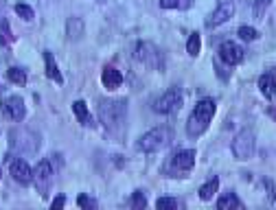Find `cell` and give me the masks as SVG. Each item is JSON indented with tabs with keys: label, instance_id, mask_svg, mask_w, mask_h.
<instances>
[{
	"label": "cell",
	"instance_id": "6da1fadb",
	"mask_svg": "<svg viewBox=\"0 0 276 210\" xmlns=\"http://www.w3.org/2000/svg\"><path fill=\"white\" fill-rule=\"evenodd\" d=\"M99 116L110 134H119L128 118V99H106L99 103Z\"/></svg>",
	"mask_w": 276,
	"mask_h": 210
},
{
	"label": "cell",
	"instance_id": "7a4b0ae2",
	"mask_svg": "<svg viewBox=\"0 0 276 210\" xmlns=\"http://www.w3.org/2000/svg\"><path fill=\"white\" fill-rule=\"evenodd\" d=\"M215 109H217V105H215L213 99H202V101H197V105L193 107V112L189 116V123H186V136L189 138L202 136L204 131L208 129V125H211Z\"/></svg>",
	"mask_w": 276,
	"mask_h": 210
},
{
	"label": "cell",
	"instance_id": "3957f363",
	"mask_svg": "<svg viewBox=\"0 0 276 210\" xmlns=\"http://www.w3.org/2000/svg\"><path fill=\"white\" fill-rule=\"evenodd\" d=\"M173 138H175L173 127L162 125V127H156V129L147 131V134L136 142V149L140 153H156V151H162V149H167L171 142H173Z\"/></svg>",
	"mask_w": 276,
	"mask_h": 210
},
{
	"label": "cell",
	"instance_id": "277c9868",
	"mask_svg": "<svg viewBox=\"0 0 276 210\" xmlns=\"http://www.w3.org/2000/svg\"><path fill=\"white\" fill-rule=\"evenodd\" d=\"M195 156L197 153L193 149H184V151L173 153L162 164V173L167 178H186V173H191V169L195 167Z\"/></svg>",
	"mask_w": 276,
	"mask_h": 210
},
{
	"label": "cell",
	"instance_id": "5b68a950",
	"mask_svg": "<svg viewBox=\"0 0 276 210\" xmlns=\"http://www.w3.org/2000/svg\"><path fill=\"white\" fill-rule=\"evenodd\" d=\"M9 142L15 151L20 153H35L40 149L42 140L37 131L29 129V127H18V129H11L9 131Z\"/></svg>",
	"mask_w": 276,
	"mask_h": 210
},
{
	"label": "cell",
	"instance_id": "8992f818",
	"mask_svg": "<svg viewBox=\"0 0 276 210\" xmlns=\"http://www.w3.org/2000/svg\"><path fill=\"white\" fill-rule=\"evenodd\" d=\"M134 57L140 64H145L147 68H151V70H162L164 68L162 53H160V48L156 46V44H151V42H138Z\"/></svg>",
	"mask_w": 276,
	"mask_h": 210
},
{
	"label": "cell",
	"instance_id": "52a82bcc",
	"mask_svg": "<svg viewBox=\"0 0 276 210\" xmlns=\"http://www.w3.org/2000/svg\"><path fill=\"white\" fill-rule=\"evenodd\" d=\"M257 149V136L252 129H241L233 140V156L237 160H250Z\"/></svg>",
	"mask_w": 276,
	"mask_h": 210
},
{
	"label": "cell",
	"instance_id": "ba28073f",
	"mask_svg": "<svg viewBox=\"0 0 276 210\" xmlns=\"http://www.w3.org/2000/svg\"><path fill=\"white\" fill-rule=\"evenodd\" d=\"M33 184L40 195L46 197L48 191H51V184H53V167H51V160H40L37 167L33 169Z\"/></svg>",
	"mask_w": 276,
	"mask_h": 210
},
{
	"label": "cell",
	"instance_id": "9c48e42d",
	"mask_svg": "<svg viewBox=\"0 0 276 210\" xmlns=\"http://www.w3.org/2000/svg\"><path fill=\"white\" fill-rule=\"evenodd\" d=\"M180 107H182V92L178 88H171V90H167L162 97H158L153 101V109L158 114H175Z\"/></svg>",
	"mask_w": 276,
	"mask_h": 210
},
{
	"label": "cell",
	"instance_id": "30bf717a",
	"mask_svg": "<svg viewBox=\"0 0 276 210\" xmlns=\"http://www.w3.org/2000/svg\"><path fill=\"white\" fill-rule=\"evenodd\" d=\"M233 15H235V4L230 2V0H224V2H219L217 9H215L213 13L206 18V26H208V29L219 26V24H224V22H228Z\"/></svg>",
	"mask_w": 276,
	"mask_h": 210
},
{
	"label": "cell",
	"instance_id": "8fae6325",
	"mask_svg": "<svg viewBox=\"0 0 276 210\" xmlns=\"http://www.w3.org/2000/svg\"><path fill=\"white\" fill-rule=\"evenodd\" d=\"M217 53H219V59L226 62L228 66H237L244 59V51H241V46H237L235 42H224Z\"/></svg>",
	"mask_w": 276,
	"mask_h": 210
},
{
	"label": "cell",
	"instance_id": "7c38bea8",
	"mask_svg": "<svg viewBox=\"0 0 276 210\" xmlns=\"http://www.w3.org/2000/svg\"><path fill=\"white\" fill-rule=\"evenodd\" d=\"M2 107H4V112H7V116L11 120H15V123H20L22 118H24V114H26V107H24V101H22V97H7L2 101Z\"/></svg>",
	"mask_w": 276,
	"mask_h": 210
},
{
	"label": "cell",
	"instance_id": "4fadbf2b",
	"mask_svg": "<svg viewBox=\"0 0 276 210\" xmlns=\"http://www.w3.org/2000/svg\"><path fill=\"white\" fill-rule=\"evenodd\" d=\"M9 171H11V175H13V180L22 186H29L33 182V171L24 160H13V162L9 164Z\"/></svg>",
	"mask_w": 276,
	"mask_h": 210
},
{
	"label": "cell",
	"instance_id": "5bb4252c",
	"mask_svg": "<svg viewBox=\"0 0 276 210\" xmlns=\"http://www.w3.org/2000/svg\"><path fill=\"white\" fill-rule=\"evenodd\" d=\"M84 33H86V24H84V20L81 18H68V22H66V35H68V40H73V42H79L81 37H84Z\"/></svg>",
	"mask_w": 276,
	"mask_h": 210
},
{
	"label": "cell",
	"instance_id": "9a60e30c",
	"mask_svg": "<svg viewBox=\"0 0 276 210\" xmlns=\"http://www.w3.org/2000/svg\"><path fill=\"white\" fill-rule=\"evenodd\" d=\"M101 81L108 90H117V88L123 84V75H121V70L108 66V68H103V73H101Z\"/></svg>",
	"mask_w": 276,
	"mask_h": 210
},
{
	"label": "cell",
	"instance_id": "2e32d148",
	"mask_svg": "<svg viewBox=\"0 0 276 210\" xmlns=\"http://www.w3.org/2000/svg\"><path fill=\"white\" fill-rule=\"evenodd\" d=\"M259 88H261V92L270 99V101H276V77L272 73L261 75V79H259Z\"/></svg>",
	"mask_w": 276,
	"mask_h": 210
},
{
	"label": "cell",
	"instance_id": "e0dca14e",
	"mask_svg": "<svg viewBox=\"0 0 276 210\" xmlns=\"http://www.w3.org/2000/svg\"><path fill=\"white\" fill-rule=\"evenodd\" d=\"M217 208L219 210H239V208H244V202H241L235 193H226V195H222L217 200Z\"/></svg>",
	"mask_w": 276,
	"mask_h": 210
},
{
	"label": "cell",
	"instance_id": "ac0fdd59",
	"mask_svg": "<svg viewBox=\"0 0 276 210\" xmlns=\"http://www.w3.org/2000/svg\"><path fill=\"white\" fill-rule=\"evenodd\" d=\"M44 62H46V75H48V79H53L55 84H62L64 77L57 70V64H55V57H53L51 51H44Z\"/></svg>",
	"mask_w": 276,
	"mask_h": 210
},
{
	"label": "cell",
	"instance_id": "d6986e66",
	"mask_svg": "<svg viewBox=\"0 0 276 210\" xmlns=\"http://www.w3.org/2000/svg\"><path fill=\"white\" fill-rule=\"evenodd\" d=\"M73 112H75L77 118H79V123H84V125H92L90 112H88V107H86V103H84V101H75V103H73Z\"/></svg>",
	"mask_w": 276,
	"mask_h": 210
},
{
	"label": "cell",
	"instance_id": "ffe728a7",
	"mask_svg": "<svg viewBox=\"0 0 276 210\" xmlns=\"http://www.w3.org/2000/svg\"><path fill=\"white\" fill-rule=\"evenodd\" d=\"M217 189H219V180L213 178L211 182H206V184H204L202 189H200V200L202 202H208L215 195V193H217Z\"/></svg>",
	"mask_w": 276,
	"mask_h": 210
},
{
	"label": "cell",
	"instance_id": "44dd1931",
	"mask_svg": "<svg viewBox=\"0 0 276 210\" xmlns=\"http://www.w3.org/2000/svg\"><path fill=\"white\" fill-rule=\"evenodd\" d=\"M13 33H11V26L7 20H0V44L2 46H9V44H13Z\"/></svg>",
	"mask_w": 276,
	"mask_h": 210
},
{
	"label": "cell",
	"instance_id": "7402d4cb",
	"mask_svg": "<svg viewBox=\"0 0 276 210\" xmlns=\"http://www.w3.org/2000/svg\"><path fill=\"white\" fill-rule=\"evenodd\" d=\"M7 77H9L11 84H15V86H24L26 84V73L22 68H9Z\"/></svg>",
	"mask_w": 276,
	"mask_h": 210
},
{
	"label": "cell",
	"instance_id": "603a6c76",
	"mask_svg": "<svg viewBox=\"0 0 276 210\" xmlns=\"http://www.w3.org/2000/svg\"><path fill=\"white\" fill-rule=\"evenodd\" d=\"M186 53H189L191 57L200 55V33H191L189 42H186Z\"/></svg>",
	"mask_w": 276,
	"mask_h": 210
},
{
	"label": "cell",
	"instance_id": "cb8c5ba5",
	"mask_svg": "<svg viewBox=\"0 0 276 210\" xmlns=\"http://www.w3.org/2000/svg\"><path fill=\"white\" fill-rule=\"evenodd\" d=\"M272 2H274V0H255V7H252V13H255V18L261 20L263 15H266V11H268V7H270Z\"/></svg>",
	"mask_w": 276,
	"mask_h": 210
},
{
	"label": "cell",
	"instance_id": "d4e9b609",
	"mask_svg": "<svg viewBox=\"0 0 276 210\" xmlns=\"http://www.w3.org/2000/svg\"><path fill=\"white\" fill-rule=\"evenodd\" d=\"M239 37L244 42H252V40H257L259 37V33H257V29H252V26H239Z\"/></svg>",
	"mask_w": 276,
	"mask_h": 210
},
{
	"label": "cell",
	"instance_id": "484cf974",
	"mask_svg": "<svg viewBox=\"0 0 276 210\" xmlns=\"http://www.w3.org/2000/svg\"><path fill=\"white\" fill-rule=\"evenodd\" d=\"M15 13H18L22 20H33V9L29 7V4H24V2L15 4Z\"/></svg>",
	"mask_w": 276,
	"mask_h": 210
},
{
	"label": "cell",
	"instance_id": "4316f807",
	"mask_svg": "<svg viewBox=\"0 0 276 210\" xmlns=\"http://www.w3.org/2000/svg\"><path fill=\"white\" fill-rule=\"evenodd\" d=\"M156 206L160 210H175L178 208V202H175L173 197H160V200L156 202Z\"/></svg>",
	"mask_w": 276,
	"mask_h": 210
},
{
	"label": "cell",
	"instance_id": "83f0119b",
	"mask_svg": "<svg viewBox=\"0 0 276 210\" xmlns=\"http://www.w3.org/2000/svg\"><path fill=\"white\" fill-rule=\"evenodd\" d=\"M130 206H132V208H147V200L142 197V193H140V191H136L134 195H132Z\"/></svg>",
	"mask_w": 276,
	"mask_h": 210
},
{
	"label": "cell",
	"instance_id": "f1b7e54d",
	"mask_svg": "<svg viewBox=\"0 0 276 210\" xmlns=\"http://www.w3.org/2000/svg\"><path fill=\"white\" fill-rule=\"evenodd\" d=\"M77 206H79V208H90V210H95V208H97V202L90 200V197H86V195H79V197H77Z\"/></svg>",
	"mask_w": 276,
	"mask_h": 210
},
{
	"label": "cell",
	"instance_id": "f546056e",
	"mask_svg": "<svg viewBox=\"0 0 276 210\" xmlns=\"http://www.w3.org/2000/svg\"><path fill=\"white\" fill-rule=\"evenodd\" d=\"M263 186L268 189V200L270 202H276V186L272 180H263Z\"/></svg>",
	"mask_w": 276,
	"mask_h": 210
},
{
	"label": "cell",
	"instance_id": "4dcf8cb0",
	"mask_svg": "<svg viewBox=\"0 0 276 210\" xmlns=\"http://www.w3.org/2000/svg\"><path fill=\"white\" fill-rule=\"evenodd\" d=\"M160 7L162 9H178L180 0H160Z\"/></svg>",
	"mask_w": 276,
	"mask_h": 210
},
{
	"label": "cell",
	"instance_id": "1f68e13d",
	"mask_svg": "<svg viewBox=\"0 0 276 210\" xmlns=\"http://www.w3.org/2000/svg\"><path fill=\"white\" fill-rule=\"evenodd\" d=\"M64 204H66V197H62V195H59L57 200H53V204H51V206H53V208H62Z\"/></svg>",
	"mask_w": 276,
	"mask_h": 210
},
{
	"label": "cell",
	"instance_id": "d6a6232c",
	"mask_svg": "<svg viewBox=\"0 0 276 210\" xmlns=\"http://www.w3.org/2000/svg\"><path fill=\"white\" fill-rule=\"evenodd\" d=\"M191 4H193V0H182V2H180V9H189Z\"/></svg>",
	"mask_w": 276,
	"mask_h": 210
},
{
	"label": "cell",
	"instance_id": "836d02e7",
	"mask_svg": "<svg viewBox=\"0 0 276 210\" xmlns=\"http://www.w3.org/2000/svg\"><path fill=\"white\" fill-rule=\"evenodd\" d=\"M270 116H274V118H276V109L274 107H270Z\"/></svg>",
	"mask_w": 276,
	"mask_h": 210
},
{
	"label": "cell",
	"instance_id": "e575fe53",
	"mask_svg": "<svg viewBox=\"0 0 276 210\" xmlns=\"http://www.w3.org/2000/svg\"><path fill=\"white\" fill-rule=\"evenodd\" d=\"M274 77H276V70H274Z\"/></svg>",
	"mask_w": 276,
	"mask_h": 210
},
{
	"label": "cell",
	"instance_id": "d590c367",
	"mask_svg": "<svg viewBox=\"0 0 276 210\" xmlns=\"http://www.w3.org/2000/svg\"><path fill=\"white\" fill-rule=\"evenodd\" d=\"M0 178H2V175H0Z\"/></svg>",
	"mask_w": 276,
	"mask_h": 210
}]
</instances>
